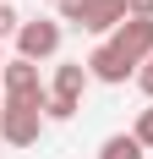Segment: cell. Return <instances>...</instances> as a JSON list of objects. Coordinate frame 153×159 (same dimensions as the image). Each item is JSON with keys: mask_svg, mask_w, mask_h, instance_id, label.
<instances>
[{"mask_svg": "<svg viewBox=\"0 0 153 159\" xmlns=\"http://www.w3.org/2000/svg\"><path fill=\"white\" fill-rule=\"evenodd\" d=\"M38 132H44V104H11V99H6V110H0V143L33 148Z\"/></svg>", "mask_w": 153, "mask_h": 159, "instance_id": "1", "label": "cell"}, {"mask_svg": "<svg viewBox=\"0 0 153 159\" xmlns=\"http://www.w3.org/2000/svg\"><path fill=\"white\" fill-rule=\"evenodd\" d=\"M0 93L11 99V104H44L49 88H44V77H38V66L16 55V61H6V71H0Z\"/></svg>", "mask_w": 153, "mask_h": 159, "instance_id": "2", "label": "cell"}, {"mask_svg": "<svg viewBox=\"0 0 153 159\" xmlns=\"http://www.w3.org/2000/svg\"><path fill=\"white\" fill-rule=\"evenodd\" d=\"M55 49H60V22L38 16V22H22V28H16V55H22V61L38 66V61H49Z\"/></svg>", "mask_w": 153, "mask_h": 159, "instance_id": "3", "label": "cell"}, {"mask_svg": "<svg viewBox=\"0 0 153 159\" xmlns=\"http://www.w3.org/2000/svg\"><path fill=\"white\" fill-rule=\"evenodd\" d=\"M109 44H115V49L126 55V61H131V66L142 71V66L153 61V22H142V16H126L120 28L109 33Z\"/></svg>", "mask_w": 153, "mask_h": 159, "instance_id": "4", "label": "cell"}, {"mask_svg": "<svg viewBox=\"0 0 153 159\" xmlns=\"http://www.w3.org/2000/svg\"><path fill=\"white\" fill-rule=\"evenodd\" d=\"M88 77H98V82H126V77H137V66H131V61L120 55V49H115V44L104 39V44H98V49L88 55Z\"/></svg>", "mask_w": 153, "mask_h": 159, "instance_id": "5", "label": "cell"}, {"mask_svg": "<svg viewBox=\"0 0 153 159\" xmlns=\"http://www.w3.org/2000/svg\"><path fill=\"white\" fill-rule=\"evenodd\" d=\"M126 22V0H93L82 16V33H115Z\"/></svg>", "mask_w": 153, "mask_h": 159, "instance_id": "6", "label": "cell"}, {"mask_svg": "<svg viewBox=\"0 0 153 159\" xmlns=\"http://www.w3.org/2000/svg\"><path fill=\"white\" fill-rule=\"evenodd\" d=\"M88 66L82 61H66V66H55V77H49V93L55 99H82V88H88Z\"/></svg>", "mask_w": 153, "mask_h": 159, "instance_id": "7", "label": "cell"}, {"mask_svg": "<svg viewBox=\"0 0 153 159\" xmlns=\"http://www.w3.org/2000/svg\"><path fill=\"white\" fill-rule=\"evenodd\" d=\"M98 159H142V143L131 137V132H115V137L98 148Z\"/></svg>", "mask_w": 153, "mask_h": 159, "instance_id": "8", "label": "cell"}, {"mask_svg": "<svg viewBox=\"0 0 153 159\" xmlns=\"http://www.w3.org/2000/svg\"><path fill=\"white\" fill-rule=\"evenodd\" d=\"M71 115H76V99H55V93L44 99V121H71Z\"/></svg>", "mask_w": 153, "mask_h": 159, "instance_id": "9", "label": "cell"}, {"mask_svg": "<svg viewBox=\"0 0 153 159\" xmlns=\"http://www.w3.org/2000/svg\"><path fill=\"white\" fill-rule=\"evenodd\" d=\"M131 137H137L142 148H153V104H148V110L137 115V126H131Z\"/></svg>", "mask_w": 153, "mask_h": 159, "instance_id": "10", "label": "cell"}, {"mask_svg": "<svg viewBox=\"0 0 153 159\" xmlns=\"http://www.w3.org/2000/svg\"><path fill=\"white\" fill-rule=\"evenodd\" d=\"M16 28H22V16H16L11 6H0V39H6V33H16Z\"/></svg>", "mask_w": 153, "mask_h": 159, "instance_id": "11", "label": "cell"}, {"mask_svg": "<svg viewBox=\"0 0 153 159\" xmlns=\"http://www.w3.org/2000/svg\"><path fill=\"white\" fill-rule=\"evenodd\" d=\"M126 16H142V22H153V0H126Z\"/></svg>", "mask_w": 153, "mask_h": 159, "instance_id": "12", "label": "cell"}, {"mask_svg": "<svg viewBox=\"0 0 153 159\" xmlns=\"http://www.w3.org/2000/svg\"><path fill=\"white\" fill-rule=\"evenodd\" d=\"M137 88H142V93L153 99V61H148V66H142V71H137Z\"/></svg>", "mask_w": 153, "mask_h": 159, "instance_id": "13", "label": "cell"}, {"mask_svg": "<svg viewBox=\"0 0 153 159\" xmlns=\"http://www.w3.org/2000/svg\"><path fill=\"white\" fill-rule=\"evenodd\" d=\"M0 110H6V93H0Z\"/></svg>", "mask_w": 153, "mask_h": 159, "instance_id": "14", "label": "cell"}, {"mask_svg": "<svg viewBox=\"0 0 153 159\" xmlns=\"http://www.w3.org/2000/svg\"><path fill=\"white\" fill-rule=\"evenodd\" d=\"M0 71H6V55H0Z\"/></svg>", "mask_w": 153, "mask_h": 159, "instance_id": "15", "label": "cell"}, {"mask_svg": "<svg viewBox=\"0 0 153 159\" xmlns=\"http://www.w3.org/2000/svg\"><path fill=\"white\" fill-rule=\"evenodd\" d=\"M0 6H6V0H0Z\"/></svg>", "mask_w": 153, "mask_h": 159, "instance_id": "16", "label": "cell"}]
</instances>
